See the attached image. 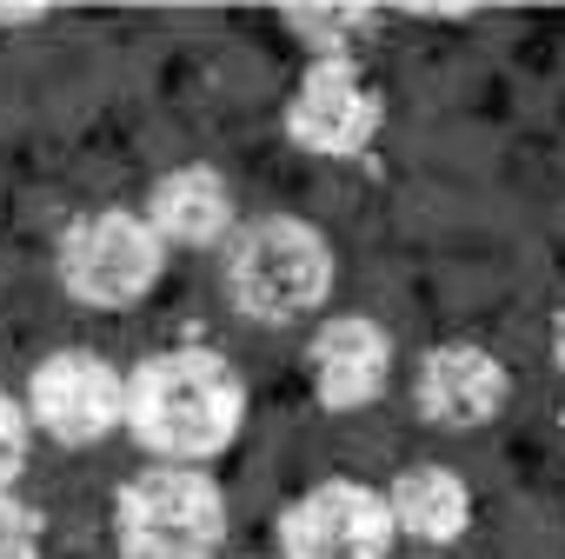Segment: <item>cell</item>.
<instances>
[{
	"mask_svg": "<svg viewBox=\"0 0 565 559\" xmlns=\"http://www.w3.org/2000/svg\"><path fill=\"white\" fill-rule=\"evenodd\" d=\"M127 426L167 466H206L246 426V380L213 347H173L127 373Z\"/></svg>",
	"mask_w": 565,
	"mask_h": 559,
	"instance_id": "1",
	"label": "cell"
},
{
	"mask_svg": "<svg viewBox=\"0 0 565 559\" xmlns=\"http://www.w3.org/2000/svg\"><path fill=\"white\" fill-rule=\"evenodd\" d=\"M333 294V240L300 213L246 220L226 240V300L259 327H294Z\"/></svg>",
	"mask_w": 565,
	"mask_h": 559,
	"instance_id": "2",
	"label": "cell"
},
{
	"mask_svg": "<svg viewBox=\"0 0 565 559\" xmlns=\"http://www.w3.org/2000/svg\"><path fill=\"white\" fill-rule=\"evenodd\" d=\"M127 559H213L226 539V493L200 466H147L114 499Z\"/></svg>",
	"mask_w": 565,
	"mask_h": 559,
	"instance_id": "3",
	"label": "cell"
},
{
	"mask_svg": "<svg viewBox=\"0 0 565 559\" xmlns=\"http://www.w3.org/2000/svg\"><path fill=\"white\" fill-rule=\"evenodd\" d=\"M160 266H167V240H160L153 220L134 213V207L81 213V220L61 233V287H67L81 307H100V314L140 307V300L160 287Z\"/></svg>",
	"mask_w": 565,
	"mask_h": 559,
	"instance_id": "4",
	"label": "cell"
},
{
	"mask_svg": "<svg viewBox=\"0 0 565 559\" xmlns=\"http://www.w3.org/2000/svg\"><path fill=\"white\" fill-rule=\"evenodd\" d=\"M393 506L366 479H320L279 513V559H393Z\"/></svg>",
	"mask_w": 565,
	"mask_h": 559,
	"instance_id": "5",
	"label": "cell"
},
{
	"mask_svg": "<svg viewBox=\"0 0 565 559\" xmlns=\"http://www.w3.org/2000/svg\"><path fill=\"white\" fill-rule=\"evenodd\" d=\"M380 120H386V101L360 61H313L287 101V140L313 160H360Z\"/></svg>",
	"mask_w": 565,
	"mask_h": 559,
	"instance_id": "6",
	"label": "cell"
},
{
	"mask_svg": "<svg viewBox=\"0 0 565 559\" xmlns=\"http://www.w3.org/2000/svg\"><path fill=\"white\" fill-rule=\"evenodd\" d=\"M28 420L61 446H94L127 426V380L100 354H54L28 380Z\"/></svg>",
	"mask_w": 565,
	"mask_h": 559,
	"instance_id": "7",
	"label": "cell"
},
{
	"mask_svg": "<svg viewBox=\"0 0 565 559\" xmlns=\"http://www.w3.org/2000/svg\"><path fill=\"white\" fill-rule=\"evenodd\" d=\"M505 400H512V373L479 340H439L413 367V407L439 433H472V426L499 420Z\"/></svg>",
	"mask_w": 565,
	"mask_h": 559,
	"instance_id": "8",
	"label": "cell"
},
{
	"mask_svg": "<svg viewBox=\"0 0 565 559\" xmlns=\"http://www.w3.org/2000/svg\"><path fill=\"white\" fill-rule=\"evenodd\" d=\"M307 373L327 413H360L393 387V334L373 314H333L307 347Z\"/></svg>",
	"mask_w": 565,
	"mask_h": 559,
	"instance_id": "9",
	"label": "cell"
},
{
	"mask_svg": "<svg viewBox=\"0 0 565 559\" xmlns=\"http://www.w3.org/2000/svg\"><path fill=\"white\" fill-rule=\"evenodd\" d=\"M147 220L167 246H220L239 233V207H233V187L226 173L213 167H173L153 180V200H147Z\"/></svg>",
	"mask_w": 565,
	"mask_h": 559,
	"instance_id": "10",
	"label": "cell"
},
{
	"mask_svg": "<svg viewBox=\"0 0 565 559\" xmlns=\"http://www.w3.org/2000/svg\"><path fill=\"white\" fill-rule=\"evenodd\" d=\"M386 506H393V526H399L406 539H419V546H452V539H466V526H472V486H466L452 466H439V460L393 473Z\"/></svg>",
	"mask_w": 565,
	"mask_h": 559,
	"instance_id": "11",
	"label": "cell"
},
{
	"mask_svg": "<svg viewBox=\"0 0 565 559\" xmlns=\"http://www.w3.org/2000/svg\"><path fill=\"white\" fill-rule=\"evenodd\" d=\"M47 519L41 506H28L21 493H0V559H41Z\"/></svg>",
	"mask_w": 565,
	"mask_h": 559,
	"instance_id": "12",
	"label": "cell"
},
{
	"mask_svg": "<svg viewBox=\"0 0 565 559\" xmlns=\"http://www.w3.org/2000/svg\"><path fill=\"white\" fill-rule=\"evenodd\" d=\"M28 407L21 400H8V393H0V493H8L14 486V473L28 466Z\"/></svg>",
	"mask_w": 565,
	"mask_h": 559,
	"instance_id": "13",
	"label": "cell"
},
{
	"mask_svg": "<svg viewBox=\"0 0 565 559\" xmlns=\"http://www.w3.org/2000/svg\"><path fill=\"white\" fill-rule=\"evenodd\" d=\"M552 360L565 367V300H558V314H552Z\"/></svg>",
	"mask_w": 565,
	"mask_h": 559,
	"instance_id": "14",
	"label": "cell"
}]
</instances>
